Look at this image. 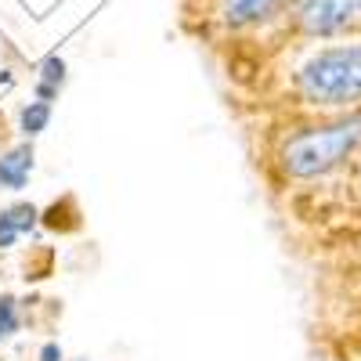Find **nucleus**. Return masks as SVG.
I'll list each match as a JSON object with an SVG mask.
<instances>
[{
  "label": "nucleus",
  "instance_id": "nucleus-5",
  "mask_svg": "<svg viewBox=\"0 0 361 361\" xmlns=\"http://www.w3.org/2000/svg\"><path fill=\"white\" fill-rule=\"evenodd\" d=\"M33 224H37V209L33 206H11V209H4V214H0V250L15 246L18 231H29Z\"/></svg>",
  "mask_w": 361,
  "mask_h": 361
},
{
  "label": "nucleus",
  "instance_id": "nucleus-6",
  "mask_svg": "<svg viewBox=\"0 0 361 361\" xmlns=\"http://www.w3.org/2000/svg\"><path fill=\"white\" fill-rule=\"evenodd\" d=\"M286 0H228V22L235 25H246V22H260L267 18L271 11H279Z\"/></svg>",
  "mask_w": 361,
  "mask_h": 361
},
{
  "label": "nucleus",
  "instance_id": "nucleus-3",
  "mask_svg": "<svg viewBox=\"0 0 361 361\" xmlns=\"http://www.w3.org/2000/svg\"><path fill=\"white\" fill-rule=\"evenodd\" d=\"M300 18L307 33H336L350 22H361V0H311Z\"/></svg>",
  "mask_w": 361,
  "mask_h": 361
},
{
  "label": "nucleus",
  "instance_id": "nucleus-9",
  "mask_svg": "<svg viewBox=\"0 0 361 361\" xmlns=\"http://www.w3.org/2000/svg\"><path fill=\"white\" fill-rule=\"evenodd\" d=\"M18 333V311L11 296H0V340H11Z\"/></svg>",
  "mask_w": 361,
  "mask_h": 361
},
{
  "label": "nucleus",
  "instance_id": "nucleus-1",
  "mask_svg": "<svg viewBox=\"0 0 361 361\" xmlns=\"http://www.w3.org/2000/svg\"><path fill=\"white\" fill-rule=\"evenodd\" d=\"M300 90L314 105H347L361 98V44L318 51L300 69Z\"/></svg>",
  "mask_w": 361,
  "mask_h": 361
},
{
  "label": "nucleus",
  "instance_id": "nucleus-10",
  "mask_svg": "<svg viewBox=\"0 0 361 361\" xmlns=\"http://www.w3.org/2000/svg\"><path fill=\"white\" fill-rule=\"evenodd\" d=\"M40 361H62V347H58V343H47V347L40 350Z\"/></svg>",
  "mask_w": 361,
  "mask_h": 361
},
{
  "label": "nucleus",
  "instance_id": "nucleus-2",
  "mask_svg": "<svg viewBox=\"0 0 361 361\" xmlns=\"http://www.w3.org/2000/svg\"><path fill=\"white\" fill-rule=\"evenodd\" d=\"M357 141H361V119H347V123L307 130V134H300L286 145L282 166L293 177H318L325 170H333Z\"/></svg>",
  "mask_w": 361,
  "mask_h": 361
},
{
  "label": "nucleus",
  "instance_id": "nucleus-4",
  "mask_svg": "<svg viewBox=\"0 0 361 361\" xmlns=\"http://www.w3.org/2000/svg\"><path fill=\"white\" fill-rule=\"evenodd\" d=\"M29 170H33V148H29V145L11 148V152L0 159V188L22 192L25 180H29Z\"/></svg>",
  "mask_w": 361,
  "mask_h": 361
},
{
  "label": "nucleus",
  "instance_id": "nucleus-8",
  "mask_svg": "<svg viewBox=\"0 0 361 361\" xmlns=\"http://www.w3.org/2000/svg\"><path fill=\"white\" fill-rule=\"evenodd\" d=\"M51 119V102H29L22 109V134L25 137H37Z\"/></svg>",
  "mask_w": 361,
  "mask_h": 361
},
{
  "label": "nucleus",
  "instance_id": "nucleus-7",
  "mask_svg": "<svg viewBox=\"0 0 361 361\" xmlns=\"http://www.w3.org/2000/svg\"><path fill=\"white\" fill-rule=\"evenodd\" d=\"M66 83V62L58 54H47L44 58V66H40V87H37V94L40 102H51L58 94V87Z\"/></svg>",
  "mask_w": 361,
  "mask_h": 361
}]
</instances>
